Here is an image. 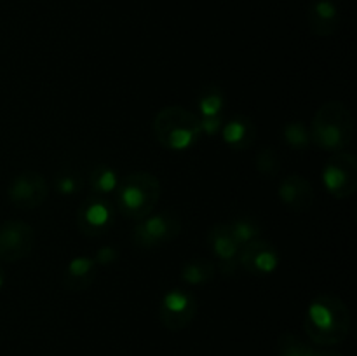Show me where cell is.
Segmentation results:
<instances>
[{
	"label": "cell",
	"mask_w": 357,
	"mask_h": 356,
	"mask_svg": "<svg viewBox=\"0 0 357 356\" xmlns=\"http://www.w3.org/2000/svg\"><path fill=\"white\" fill-rule=\"evenodd\" d=\"M303 330L317 346H337L351 332V311L335 295H317L310 300L303 316Z\"/></svg>",
	"instance_id": "1"
},
{
	"label": "cell",
	"mask_w": 357,
	"mask_h": 356,
	"mask_svg": "<svg viewBox=\"0 0 357 356\" xmlns=\"http://www.w3.org/2000/svg\"><path fill=\"white\" fill-rule=\"evenodd\" d=\"M309 131L312 143L321 150L340 152L351 145L354 117L342 101H326L314 114Z\"/></svg>",
	"instance_id": "2"
},
{
	"label": "cell",
	"mask_w": 357,
	"mask_h": 356,
	"mask_svg": "<svg viewBox=\"0 0 357 356\" xmlns=\"http://www.w3.org/2000/svg\"><path fill=\"white\" fill-rule=\"evenodd\" d=\"M152 128L157 142L173 152H185L202 138L199 115L180 105L164 107L157 112Z\"/></svg>",
	"instance_id": "3"
},
{
	"label": "cell",
	"mask_w": 357,
	"mask_h": 356,
	"mask_svg": "<svg viewBox=\"0 0 357 356\" xmlns=\"http://www.w3.org/2000/svg\"><path fill=\"white\" fill-rule=\"evenodd\" d=\"M162 187L159 178L149 171H135L121 178L115 191V208L131 220H142L159 205Z\"/></svg>",
	"instance_id": "4"
},
{
	"label": "cell",
	"mask_w": 357,
	"mask_h": 356,
	"mask_svg": "<svg viewBox=\"0 0 357 356\" xmlns=\"http://www.w3.org/2000/svg\"><path fill=\"white\" fill-rule=\"evenodd\" d=\"M181 234V218L173 209H164L159 213H150L145 218L138 220L132 229V243L142 250L166 244L176 239Z\"/></svg>",
	"instance_id": "5"
},
{
	"label": "cell",
	"mask_w": 357,
	"mask_h": 356,
	"mask_svg": "<svg viewBox=\"0 0 357 356\" xmlns=\"http://www.w3.org/2000/svg\"><path fill=\"white\" fill-rule=\"evenodd\" d=\"M323 184L328 194L347 199L357 191V159L354 154L333 152L323 168Z\"/></svg>",
	"instance_id": "6"
},
{
	"label": "cell",
	"mask_w": 357,
	"mask_h": 356,
	"mask_svg": "<svg viewBox=\"0 0 357 356\" xmlns=\"http://www.w3.org/2000/svg\"><path fill=\"white\" fill-rule=\"evenodd\" d=\"M195 314H197V299L190 290L176 286L167 290L160 299V323L169 332L185 330L194 321Z\"/></svg>",
	"instance_id": "7"
},
{
	"label": "cell",
	"mask_w": 357,
	"mask_h": 356,
	"mask_svg": "<svg viewBox=\"0 0 357 356\" xmlns=\"http://www.w3.org/2000/svg\"><path fill=\"white\" fill-rule=\"evenodd\" d=\"M117 208L103 195H91L77 212V227L84 236L98 237L107 234L115 223Z\"/></svg>",
	"instance_id": "8"
},
{
	"label": "cell",
	"mask_w": 357,
	"mask_h": 356,
	"mask_svg": "<svg viewBox=\"0 0 357 356\" xmlns=\"http://www.w3.org/2000/svg\"><path fill=\"white\" fill-rule=\"evenodd\" d=\"M35 248V230L23 220H6L0 223V260L20 262Z\"/></svg>",
	"instance_id": "9"
},
{
	"label": "cell",
	"mask_w": 357,
	"mask_h": 356,
	"mask_svg": "<svg viewBox=\"0 0 357 356\" xmlns=\"http://www.w3.org/2000/svg\"><path fill=\"white\" fill-rule=\"evenodd\" d=\"M49 195L47 180L44 175L37 171H24L13 178L9 188H7V198L16 208L21 209H35L44 205Z\"/></svg>",
	"instance_id": "10"
},
{
	"label": "cell",
	"mask_w": 357,
	"mask_h": 356,
	"mask_svg": "<svg viewBox=\"0 0 357 356\" xmlns=\"http://www.w3.org/2000/svg\"><path fill=\"white\" fill-rule=\"evenodd\" d=\"M279 262L278 248L260 237L243 244L237 251V265L253 276H271L278 271Z\"/></svg>",
	"instance_id": "11"
},
{
	"label": "cell",
	"mask_w": 357,
	"mask_h": 356,
	"mask_svg": "<svg viewBox=\"0 0 357 356\" xmlns=\"http://www.w3.org/2000/svg\"><path fill=\"white\" fill-rule=\"evenodd\" d=\"M278 195L282 205L295 213L309 212L314 205V188L303 175L291 173L279 181Z\"/></svg>",
	"instance_id": "12"
},
{
	"label": "cell",
	"mask_w": 357,
	"mask_h": 356,
	"mask_svg": "<svg viewBox=\"0 0 357 356\" xmlns=\"http://www.w3.org/2000/svg\"><path fill=\"white\" fill-rule=\"evenodd\" d=\"M96 271V262L89 255H79V257L70 258L63 271V286L68 292H84L94 283Z\"/></svg>",
	"instance_id": "13"
},
{
	"label": "cell",
	"mask_w": 357,
	"mask_h": 356,
	"mask_svg": "<svg viewBox=\"0 0 357 356\" xmlns=\"http://www.w3.org/2000/svg\"><path fill=\"white\" fill-rule=\"evenodd\" d=\"M222 138L225 145L234 150H246L257 140V126L248 115H234L229 121L223 122Z\"/></svg>",
	"instance_id": "14"
},
{
	"label": "cell",
	"mask_w": 357,
	"mask_h": 356,
	"mask_svg": "<svg viewBox=\"0 0 357 356\" xmlns=\"http://www.w3.org/2000/svg\"><path fill=\"white\" fill-rule=\"evenodd\" d=\"M309 24L317 37H330L340 24V13L331 0H314L309 7Z\"/></svg>",
	"instance_id": "15"
},
{
	"label": "cell",
	"mask_w": 357,
	"mask_h": 356,
	"mask_svg": "<svg viewBox=\"0 0 357 356\" xmlns=\"http://www.w3.org/2000/svg\"><path fill=\"white\" fill-rule=\"evenodd\" d=\"M208 241L209 251L213 257L218 260V264H225V262H237V251H239V244L234 239L232 232H230L229 223H215L211 229L208 230Z\"/></svg>",
	"instance_id": "16"
},
{
	"label": "cell",
	"mask_w": 357,
	"mask_h": 356,
	"mask_svg": "<svg viewBox=\"0 0 357 356\" xmlns=\"http://www.w3.org/2000/svg\"><path fill=\"white\" fill-rule=\"evenodd\" d=\"M216 265L215 262L208 260V258H192V260L185 262L181 267L180 278L185 285L188 286H199L209 283L215 278Z\"/></svg>",
	"instance_id": "17"
},
{
	"label": "cell",
	"mask_w": 357,
	"mask_h": 356,
	"mask_svg": "<svg viewBox=\"0 0 357 356\" xmlns=\"http://www.w3.org/2000/svg\"><path fill=\"white\" fill-rule=\"evenodd\" d=\"M89 187L94 192V195H108L112 192L117 191L119 187V173L115 168H112L110 164H98L91 170L89 173Z\"/></svg>",
	"instance_id": "18"
},
{
	"label": "cell",
	"mask_w": 357,
	"mask_h": 356,
	"mask_svg": "<svg viewBox=\"0 0 357 356\" xmlns=\"http://www.w3.org/2000/svg\"><path fill=\"white\" fill-rule=\"evenodd\" d=\"M199 117H213L222 115L225 108V94L216 84H206L201 89L197 98Z\"/></svg>",
	"instance_id": "19"
},
{
	"label": "cell",
	"mask_w": 357,
	"mask_h": 356,
	"mask_svg": "<svg viewBox=\"0 0 357 356\" xmlns=\"http://www.w3.org/2000/svg\"><path fill=\"white\" fill-rule=\"evenodd\" d=\"M229 227L234 239L237 241L239 246L250 243V241L258 239L261 232V223L257 218H253V216H239V218L232 220Z\"/></svg>",
	"instance_id": "20"
},
{
	"label": "cell",
	"mask_w": 357,
	"mask_h": 356,
	"mask_svg": "<svg viewBox=\"0 0 357 356\" xmlns=\"http://www.w3.org/2000/svg\"><path fill=\"white\" fill-rule=\"evenodd\" d=\"M282 140H284L286 145L291 147L293 150H298V152H303V150H307L312 145L309 128L300 121H291L284 124V128H282Z\"/></svg>",
	"instance_id": "21"
},
{
	"label": "cell",
	"mask_w": 357,
	"mask_h": 356,
	"mask_svg": "<svg viewBox=\"0 0 357 356\" xmlns=\"http://www.w3.org/2000/svg\"><path fill=\"white\" fill-rule=\"evenodd\" d=\"M316 349L293 332H284L278 341V356H314Z\"/></svg>",
	"instance_id": "22"
},
{
	"label": "cell",
	"mask_w": 357,
	"mask_h": 356,
	"mask_svg": "<svg viewBox=\"0 0 357 356\" xmlns=\"http://www.w3.org/2000/svg\"><path fill=\"white\" fill-rule=\"evenodd\" d=\"M258 173H261L267 178H275L281 171V157L272 147H264L255 157Z\"/></svg>",
	"instance_id": "23"
},
{
	"label": "cell",
	"mask_w": 357,
	"mask_h": 356,
	"mask_svg": "<svg viewBox=\"0 0 357 356\" xmlns=\"http://www.w3.org/2000/svg\"><path fill=\"white\" fill-rule=\"evenodd\" d=\"M80 187H82L80 175L68 170H63L61 173L56 175L54 188L59 195H73L80 191Z\"/></svg>",
	"instance_id": "24"
},
{
	"label": "cell",
	"mask_w": 357,
	"mask_h": 356,
	"mask_svg": "<svg viewBox=\"0 0 357 356\" xmlns=\"http://www.w3.org/2000/svg\"><path fill=\"white\" fill-rule=\"evenodd\" d=\"M119 257H121V251L117 248L112 246V244H105L96 251L93 258L96 265H114L119 260Z\"/></svg>",
	"instance_id": "25"
},
{
	"label": "cell",
	"mask_w": 357,
	"mask_h": 356,
	"mask_svg": "<svg viewBox=\"0 0 357 356\" xmlns=\"http://www.w3.org/2000/svg\"><path fill=\"white\" fill-rule=\"evenodd\" d=\"M201 119V129L202 135L215 136L216 133H220L223 126V117L222 115H213V117H199Z\"/></svg>",
	"instance_id": "26"
},
{
	"label": "cell",
	"mask_w": 357,
	"mask_h": 356,
	"mask_svg": "<svg viewBox=\"0 0 357 356\" xmlns=\"http://www.w3.org/2000/svg\"><path fill=\"white\" fill-rule=\"evenodd\" d=\"M314 356H344V355H340V353L337 351H316L314 353Z\"/></svg>",
	"instance_id": "27"
},
{
	"label": "cell",
	"mask_w": 357,
	"mask_h": 356,
	"mask_svg": "<svg viewBox=\"0 0 357 356\" xmlns=\"http://www.w3.org/2000/svg\"><path fill=\"white\" fill-rule=\"evenodd\" d=\"M3 286H6V272H3L2 265H0V290H2Z\"/></svg>",
	"instance_id": "28"
}]
</instances>
